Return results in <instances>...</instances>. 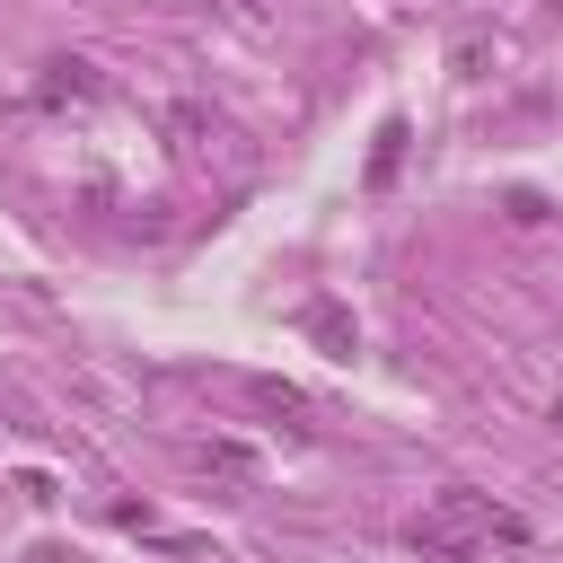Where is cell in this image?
Wrapping results in <instances>:
<instances>
[{"mask_svg":"<svg viewBox=\"0 0 563 563\" xmlns=\"http://www.w3.org/2000/svg\"><path fill=\"white\" fill-rule=\"evenodd\" d=\"M554 422H563V413H554Z\"/></svg>","mask_w":563,"mask_h":563,"instance_id":"9","label":"cell"},{"mask_svg":"<svg viewBox=\"0 0 563 563\" xmlns=\"http://www.w3.org/2000/svg\"><path fill=\"white\" fill-rule=\"evenodd\" d=\"M519 537H528V519L501 510V501L475 493V484H449L431 510L405 519V545L431 554V563H466V554H484V545H519Z\"/></svg>","mask_w":563,"mask_h":563,"instance_id":"1","label":"cell"},{"mask_svg":"<svg viewBox=\"0 0 563 563\" xmlns=\"http://www.w3.org/2000/svg\"><path fill=\"white\" fill-rule=\"evenodd\" d=\"M255 405H273V413H299V387H282V378H255Z\"/></svg>","mask_w":563,"mask_h":563,"instance_id":"8","label":"cell"},{"mask_svg":"<svg viewBox=\"0 0 563 563\" xmlns=\"http://www.w3.org/2000/svg\"><path fill=\"white\" fill-rule=\"evenodd\" d=\"M44 106H79V97H97V62H79V53H62V62H44V88H35Z\"/></svg>","mask_w":563,"mask_h":563,"instance_id":"2","label":"cell"},{"mask_svg":"<svg viewBox=\"0 0 563 563\" xmlns=\"http://www.w3.org/2000/svg\"><path fill=\"white\" fill-rule=\"evenodd\" d=\"M202 475H229V484H255V449H246V440H211V449H202Z\"/></svg>","mask_w":563,"mask_h":563,"instance_id":"5","label":"cell"},{"mask_svg":"<svg viewBox=\"0 0 563 563\" xmlns=\"http://www.w3.org/2000/svg\"><path fill=\"white\" fill-rule=\"evenodd\" d=\"M501 211H510V220H519V229H545V220H554V202H545V194H528V185H519V194H510V202H501Z\"/></svg>","mask_w":563,"mask_h":563,"instance_id":"7","label":"cell"},{"mask_svg":"<svg viewBox=\"0 0 563 563\" xmlns=\"http://www.w3.org/2000/svg\"><path fill=\"white\" fill-rule=\"evenodd\" d=\"M396 158H405V123H387V132H378V158H369V185H387V176H396Z\"/></svg>","mask_w":563,"mask_h":563,"instance_id":"6","label":"cell"},{"mask_svg":"<svg viewBox=\"0 0 563 563\" xmlns=\"http://www.w3.org/2000/svg\"><path fill=\"white\" fill-rule=\"evenodd\" d=\"M167 132H176V150H211V141H220V114H211L202 97H176V106H167Z\"/></svg>","mask_w":563,"mask_h":563,"instance_id":"3","label":"cell"},{"mask_svg":"<svg viewBox=\"0 0 563 563\" xmlns=\"http://www.w3.org/2000/svg\"><path fill=\"white\" fill-rule=\"evenodd\" d=\"M299 325H308V334H317L325 352H343V361H352V343H361V325H352V317H343L334 299H308V308H299Z\"/></svg>","mask_w":563,"mask_h":563,"instance_id":"4","label":"cell"}]
</instances>
